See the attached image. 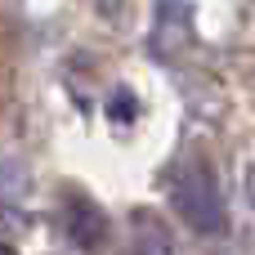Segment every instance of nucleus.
I'll use <instances>...</instances> for the list:
<instances>
[{
	"label": "nucleus",
	"mask_w": 255,
	"mask_h": 255,
	"mask_svg": "<svg viewBox=\"0 0 255 255\" xmlns=\"http://www.w3.org/2000/svg\"><path fill=\"white\" fill-rule=\"evenodd\" d=\"M0 255H13V251H9V247H0Z\"/></svg>",
	"instance_id": "4"
},
{
	"label": "nucleus",
	"mask_w": 255,
	"mask_h": 255,
	"mask_svg": "<svg viewBox=\"0 0 255 255\" xmlns=\"http://www.w3.org/2000/svg\"><path fill=\"white\" fill-rule=\"evenodd\" d=\"M170 197H175V211L188 220L193 233H202V238L224 233V224H229V215H224V193H220V179H215V170H211L206 161H188V166L175 175Z\"/></svg>",
	"instance_id": "1"
},
{
	"label": "nucleus",
	"mask_w": 255,
	"mask_h": 255,
	"mask_svg": "<svg viewBox=\"0 0 255 255\" xmlns=\"http://www.w3.org/2000/svg\"><path fill=\"white\" fill-rule=\"evenodd\" d=\"M63 229H67V238H72L81 251H99V247L108 242V215H103L90 197H72V202L63 206Z\"/></svg>",
	"instance_id": "2"
},
{
	"label": "nucleus",
	"mask_w": 255,
	"mask_h": 255,
	"mask_svg": "<svg viewBox=\"0 0 255 255\" xmlns=\"http://www.w3.org/2000/svg\"><path fill=\"white\" fill-rule=\"evenodd\" d=\"M134 251L139 255H170L166 247V229L148 215H134Z\"/></svg>",
	"instance_id": "3"
}]
</instances>
